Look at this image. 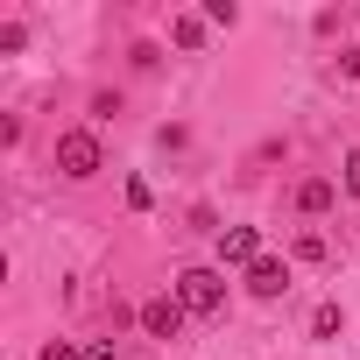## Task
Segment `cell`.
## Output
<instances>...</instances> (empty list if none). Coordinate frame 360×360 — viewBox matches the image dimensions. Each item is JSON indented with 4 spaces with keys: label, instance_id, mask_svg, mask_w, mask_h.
Returning a JSON list of instances; mask_svg holds the SVG:
<instances>
[{
    "label": "cell",
    "instance_id": "12",
    "mask_svg": "<svg viewBox=\"0 0 360 360\" xmlns=\"http://www.w3.org/2000/svg\"><path fill=\"white\" fill-rule=\"evenodd\" d=\"M43 360H85V353H78L71 339H50V346H43Z\"/></svg>",
    "mask_w": 360,
    "mask_h": 360
},
{
    "label": "cell",
    "instance_id": "8",
    "mask_svg": "<svg viewBox=\"0 0 360 360\" xmlns=\"http://www.w3.org/2000/svg\"><path fill=\"white\" fill-rule=\"evenodd\" d=\"M311 332H318V339H339V304H318V318H311Z\"/></svg>",
    "mask_w": 360,
    "mask_h": 360
},
{
    "label": "cell",
    "instance_id": "6",
    "mask_svg": "<svg viewBox=\"0 0 360 360\" xmlns=\"http://www.w3.org/2000/svg\"><path fill=\"white\" fill-rule=\"evenodd\" d=\"M248 290H255V297H283V290H290V269H283V262H269V255H262V262H255V269H248Z\"/></svg>",
    "mask_w": 360,
    "mask_h": 360
},
{
    "label": "cell",
    "instance_id": "7",
    "mask_svg": "<svg viewBox=\"0 0 360 360\" xmlns=\"http://www.w3.org/2000/svg\"><path fill=\"white\" fill-rule=\"evenodd\" d=\"M205 22H212V29H233L240 8H233V0H205Z\"/></svg>",
    "mask_w": 360,
    "mask_h": 360
},
{
    "label": "cell",
    "instance_id": "10",
    "mask_svg": "<svg viewBox=\"0 0 360 360\" xmlns=\"http://www.w3.org/2000/svg\"><path fill=\"white\" fill-rule=\"evenodd\" d=\"M297 262H325V240L318 233H297Z\"/></svg>",
    "mask_w": 360,
    "mask_h": 360
},
{
    "label": "cell",
    "instance_id": "5",
    "mask_svg": "<svg viewBox=\"0 0 360 360\" xmlns=\"http://www.w3.org/2000/svg\"><path fill=\"white\" fill-rule=\"evenodd\" d=\"M339 205V184H332V176H304V184H297V212L304 219H318V212H332Z\"/></svg>",
    "mask_w": 360,
    "mask_h": 360
},
{
    "label": "cell",
    "instance_id": "11",
    "mask_svg": "<svg viewBox=\"0 0 360 360\" xmlns=\"http://www.w3.org/2000/svg\"><path fill=\"white\" fill-rule=\"evenodd\" d=\"M346 198H360V148H346Z\"/></svg>",
    "mask_w": 360,
    "mask_h": 360
},
{
    "label": "cell",
    "instance_id": "9",
    "mask_svg": "<svg viewBox=\"0 0 360 360\" xmlns=\"http://www.w3.org/2000/svg\"><path fill=\"white\" fill-rule=\"evenodd\" d=\"M176 43L198 50V43H205V22H198V15H184V22H176Z\"/></svg>",
    "mask_w": 360,
    "mask_h": 360
},
{
    "label": "cell",
    "instance_id": "2",
    "mask_svg": "<svg viewBox=\"0 0 360 360\" xmlns=\"http://www.w3.org/2000/svg\"><path fill=\"white\" fill-rule=\"evenodd\" d=\"M176 304L198 311V318H212V311L226 304V276H219V269H184V276H176Z\"/></svg>",
    "mask_w": 360,
    "mask_h": 360
},
{
    "label": "cell",
    "instance_id": "4",
    "mask_svg": "<svg viewBox=\"0 0 360 360\" xmlns=\"http://www.w3.org/2000/svg\"><path fill=\"white\" fill-rule=\"evenodd\" d=\"M141 332L148 339H176V332H184V304H176V297H148L141 304Z\"/></svg>",
    "mask_w": 360,
    "mask_h": 360
},
{
    "label": "cell",
    "instance_id": "14",
    "mask_svg": "<svg viewBox=\"0 0 360 360\" xmlns=\"http://www.w3.org/2000/svg\"><path fill=\"white\" fill-rule=\"evenodd\" d=\"M85 360H113V339H99V346H85Z\"/></svg>",
    "mask_w": 360,
    "mask_h": 360
},
{
    "label": "cell",
    "instance_id": "13",
    "mask_svg": "<svg viewBox=\"0 0 360 360\" xmlns=\"http://www.w3.org/2000/svg\"><path fill=\"white\" fill-rule=\"evenodd\" d=\"M339 71H346V78H360V43H353V50H339Z\"/></svg>",
    "mask_w": 360,
    "mask_h": 360
},
{
    "label": "cell",
    "instance_id": "1",
    "mask_svg": "<svg viewBox=\"0 0 360 360\" xmlns=\"http://www.w3.org/2000/svg\"><path fill=\"white\" fill-rule=\"evenodd\" d=\"M57 169L71 176V184L99 176V169H106V148H99V134H92V127H71V134H57Z\"/></svg>",
    "mask_w": 360,
    "mask_h": 360
},
{
    "label": "cell",
    "instance_id": "3",
    "mask_svg": "<svg viewBox=\"0 0 360 360\" xmlns=\"http://www.w3.org/2000/svg\"><path fill=\"white\" fill-rule=\"evenodd\" d=\"M219 262L226 269H255L262 262V233L255 226H219Z\"/></svg>",
    "mask_w": 360,
    "mask_h": 360
}]
</instances>
